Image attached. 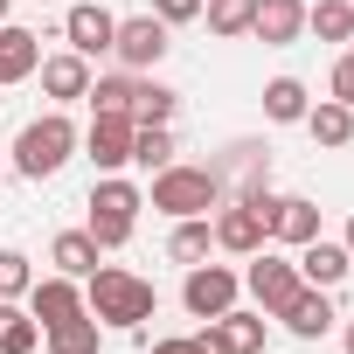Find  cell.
Instances as JSON below:
<instances>
[{"label":"cell","instance_id":"1","mask_svg":"<svg viewBox=\"0 0 354 354\" xmlns=\"http://www.w3.org/2000/svg\"><path fill=\"white\" fill-rule=\"evenodd\" d=\"M84 306H91V319L97 326H139V319H153V306H160V292L146 285V278H132V271H118V264H97L91 271V285H84Z\"/></svg>","mask_w":354,"mask_h":354},{"label":"cell","instance_id":"2","mask_svg":"<svg viewBox=\"0 0 354 354\" xmlns=\"http://www.w3.org/2000/svg\"><path fill=\"white\" fill-rule=\"evenodd\" d=\"M153 209L160 216H209V209H223V181H216V167H160L153 174Z\"/></svg>","mask_w":354,"mask_h":354},{"label":"cell","instance_id":"3","mask_svg":"<svg viewBox=\"0 0 354 354\" xmlns=\"http://www.w3.org/2000/svg\"><path fill=\"white\" fill-rule=\"evenodd\" d=\"M70 153H77V125H70L63 111L28 118L21 139H15V174H28V181H49V174H63Z\"/></svg>","mask_w":354,"mask_h":354},{"label":"cell","instance_id":"4","mask_svg":"<svg viewBox=\"0 0 354 354\" xmlns=\"http://www.w3.org/2000/svg\"><path fill=\"white\" fill-rule=\"evenodd\" d=\"M146 209V195L132 188V181H118V174H104V181L91 188V243L97 250H118V243H132V216Z\"/></svg>","mask_w":354,"mask_h":354},{"label":"cell","instance_id":"5","mask_svg":"<svg viewBox=\"0 0 354 354\" xmlns=\"http://www.w3.org/2000/svg\"><path fill=\"white\" fill-rule=\"evenodd\" d=\"M271 209H278V195H271V188L223 202V216H216V243H223V250H236V257H257V250L271 243Z\"/></svg>","mask_w":354,"mask_h":354},{"label":"cell","instance_id":"6","mask_svg":"<svg viewBox=\"0 0 354 354\" xmlns=\"http://www.w3.org/2000/svg\"><path fill=\"white\" fill-rule=\"evenodd\" d=\"M236 292H243V278H236V271H223V264H188L181 306H188L195 319H216V313H230V306H236Z\"/></svg>","mask_w":354,"mask_h":354},{"label":"cell","instance_id":"7","mask_svg":"<svg viewBox=\"0 0 354 354\" xmlns=\"http://www.w3.org/2000/svg\"><path fill=\"white\" fill-rule=\"evenodd\" d=\"M111 56H118L125 70H153V63L167 56V21H160V15H125L118 35H111Z\"/></svg>","mask_w":354,"mask_h":354},{"label":"cell","instance_id":"8","mask_svg":"<svg viewBox=\"0 0 354 354\" xmlns=\"http://www.w3.org/2000/svg\"><path fill=\"white\" fill-rule=\"evenodd\" d=\"M132 132H139V118H132V111H97V118H91V132H84V153H91L104 174H118V167L132 160Z\"/></svg>","mask_w":354,"mask_h":354},{"label":"cell","instance_id":"9","mask_svg":"<svg viewBox=\"0 0 354 354\" xmlns=\"http://www.w3.org/2000/svg\"><path fill=\"white\" fill-rule=\"evenodd\" d=\"M243 285H250V299H257L264 313H285V299H292L306 278H299V264H292V257L257 250V257H250V271H243Z\"/></svg>","mask_w":354,"mask_h":354},{"label":"cell","instance_id":"10","mask_svg":"<svg viewBox=\"0 0 354 354\" xmlns=\"http://www.w3.org/2000/svg\"><path fill=\"white\" fill-rule=\"evenodd\" d=\"M111 35H118V15H111V8H97V0H84V8H70V15H63V42H70L77 56H104V49H111Z\"/></svg>","mask_w":354,"mask_h":354},{"label":"cell","instance_id":"11","mask_svg":"<svg viewBox=\"0 0 354 354\" xmlns=\"http://www.w3.org/2000/svg\"><path fill=\"white\" fill-rule=\"evenodd\" d=\"M202 347H209V354H264V319L230 306V313H216V319H209Z\"/></svg>","mask_w":354,"mask_h":354},{"label":"cell","instance_id":"12","mask_svg":"<svg viewBox=\"0 0 354 354\" xmlns=\"http://www.w3.org/2000/svg\"><path fill=\"white\" fill-rule=\"evenodd\" d=\"M250 35H257L264 49H292V42L306 35V0H257Z\"/></svg>","mask_w":354,"mask_h":354},{"label":"cell","instance_id":"13","mask_svg":"<svg viewBox=\"0 0 354 354\" xmlns=\"http://www.w3.org/2000/svg\"><path fill=\"white\" fill-rule=\"evenodd\" d=\"M28 313H35V326H63V319H77L84 313V292H77V278H35L28 285Z\"/></svg>","mask_w":354,"mask_h":354},{"label":"cell","instance_id":"14","mask_svg":"<svg viewBox=\"0 0 354 354\" xmlns=\"http://www.w3.org/2000/svg\"><path fill=\"white\" fill-rule=\"evenodd\" d=\"M278 319H285L299 340H319V333L333 326V292H326V285H299V292L285 299V313H278Z\"/></svg>","mask_w":354,"mask_h":354},{"label":"cell","instance_id":"15","mask_svg":"<svg viewBox=\"0 0 354 354\" xmlns=\"http://www.w3.org/2000/svg\"><path fill=\"white\" fill-rule=\"evenodd\" d=\"M42 91L56 97V104H77L84 91H91V56H77V49H63V56H42Z\"/></svg>","mask_w":354,"mask_h":354},{"label":"cell","instance_id":"16","mask_svg":"<svg viewBox=\"0 0 354 354\" xmlns=\"http://www.w3.org/2000/svg\"><path fill=\"white\" fill-rule=\"evenodd\" d=\"M292 264H299V278H306V285H326V292H333V285H340V278L354 271V257H347V243H326V236H313V243H299V257H292Z\"/></svg>","mask_w":354,"mask_h":354},{"label":"cell","instance_id":"17","mask_svg":"<svg viewBox=\"0 0 354 354\" xmlns=\"http://www.w3.org/2000/svg\"><path fill=\"white\" fill-rule=\"evenodd\" d=\"M35 70H42V35H28V28H15V21H0V91L21 84V77H35Z\"/></svg>","mask_w":354,"mask_h":354},{"label":"cell","instance_id":"18","mask_svg":"<svg viewBox=\"0 0 354 354\" xmlns=\"http://www.w3.org/2000/svg\"><path fill=\"white\" fill-rule=\"evenodd\" d=\"M271 236L292 243V250L313 243V236H319V209H313L306 195H278V209H271Z\"/></svg>","mask_w":354,"mask_h":354},{"label":"cell","instance_id":"19","mask_svg":"<svg viewBox=\"0 0 354 354\" xmlns=\"http://www.w3.org/2000/svg\"><path fill=\"white\" fill-rule=\"evenodd\" d=\"M319 146H347L354 139V104H340V97H319V104H306V118H299Z\"/></svg>","mask_w":354,"mask_h":354},{"label":"cell","instance_id":"20","mask_svg":"<svg viewBox=\"0 0 354 354\" xmlns=\"http://www.w3.org/2000/svg\"><path fill=\"white\" fill-rule=\"evenodd\" d=\"M97 257H104V250L91 243V230H63V236L49 243V264H56L63 278H91V271H97Z\"/></svg>","mask_w":354,"mask_h":354},{"label":"cell","instance_id":"21","mask_svg":"<svg viewBox=\"0 0 354 354\" xmlns=\"http://www.w3.org/2000/svg\"><path fill=\"white\" fill-rule=\"evenodd\" d=\"M42 340H49V354H97L104 326H97V319H91V306H84L77 319H63V326H42Z\"/></svg>","mask_w":354,"mask_h":354},{"label":"cell","instance_id":"22","mask_svg":"<svg viewBox=\"0 0 354 354\" xmlns=\"http://www.w3.org/2000/svg\"><path fill=\"white\" fill-rule=\"evenodd\" d=\"M306 104H313V97H306L299 77H271V84H264V118H271V125H299Z\"/></svg>","mask_w":354,"mask_h":354},{"label":"cell","instance_id":"23","mask_svg":"<svg viewBox=\"0 0 354 354\" xmlns=\"http://www.w3.org/2000/svg\"><path fill=\"white\" fill-rule=\"evenodd\" d=\"M35 340H42L35 313L15 306V299H0V354H35Z\"/></svg>","mask_w":354,"mask_h":354},{"label":"cell","instance_id":"24","mask_svg":"<svg viewBox=\"0 0 354 354\" xmlns=\"http://www.w3.org/2000/svg\"><path fill=\"white\" fill-rule=\"evenodd\" d=\"M209 243H216L209 216H181V223H174V236H167V257H174V264H202Z\"/></svg>","mask_w":354,"mask_h":354},{"label":"cell","instance_id":"25","mask_svg":"<svg viewBox=\"0 0 354 354\" xmlns=\"http://www.w3.org/2000/svg\"><path fill=\"white\" fill-rule=\"evenodd\" d=\"M306 28H313L319 42H347V35H354V0H313V8H306Z\"/></svg>","mask_w":354,"mask_h":354},{"label":"cell","instance_id":"26","mask_svg":"<svg viewBox=\"0 0 354 354\" xmlns=\"http://www.w3.org/2000/svg\"><path fill=\"white\" fill-rule=\"evenodd\" d=\"M202 15H209V35L236 42V35H250V15H257V0H202Z\"/></svg>","mask_w":354,"mask_h":354},{"label":"cell","instance_id":"27","mask_svg":"<svg viewBox=\"0 0 354 354\" xmlns=\"http://www.w3.org/2000/svg\"><path fill=\"white\" fill-rule=\"evenodd\" d=\"M132 167H146V174L174 167V132H167V125H139V132H132Z\"/></svg>","mask_w":354,"mask_h":354},{"label":"cell","instance_id":"28","mask_svg":"<svg viewBox=\"0 0 354 354\" xmlns=\"http://www.w3.org/2000/svg\"><path fill=\"white\" fill-rule=\"evenodd\" d=\"M84 97H91V111H132L139 77H125V70H118V77H91V91H84Z\"/></svg>","mask_w":354,"mask_h":354},{"label":"cell","instance_id":"29","mask_svg":"<svg viewBox=\"0 0 354 354\" xmlns=\"http://www.w3.org/2000/svg\"><path fill=\"white\" fill-rule=\"evenodd\" d=\"M174 104H181V97H174L167 84H153V77H146V84H139V97H132V118H139V125H174Z\"/></svg>","mask_w":354,"mask_h":354},{"label":"cell","instance_id":"30","mask_svg":"<svg viewBox=\"0 0 354 354\" xmlns=\"http://www.w3.org/2000/svg\"><path fill=\"white\" fill-rule=\"evenodd\" d=\"M28 285H35L28 257L21 250H0V299H28Z\"/></svg>","mask_w":354,"mask_h":354},{"label":"cell","instance_id":"31","mask_svg":"<svg viewBox=\"0 0 354 354\" xmlns=\"http://www.w3.org/2000/svg\"><path fill=\"white\" fill-rule=\"evenodd\" d=\"M153 15L174 28V21H195V15H202V0H153Z\"/></svg>","mask_w":354,"mask_h":354},{"label":"cell","instance_id":"32","mask_svg":"<svg viewBox=\"0 0 354 354\" xmlns=\"http://www.w3.org/2000/svg\"><path fill=\"white\" fill-rule=\"evenodd\" d=\"M333 97H340V104H354V49H347V56H333Z\"/></svg>","mask_w":354,"mask_h":354},{"label":"cell","instance_id":"33","mask_svg":"<svg viewBox=\"0 0 354 354\" xmlns=\"http://www.w3.org/2000/svg\"><path fill=\"white\" fill-rule=\"evenodd\" d=\"M153 354H209L202 333H174V340H153Z\"/></svg>","mask_w":354,"mask_h":354},{"label":"cell","instance_id":"34","mask_svg":"<svg viewBox=\"0 0 354 354\" xmlns=\"http://www.w3.org/2000/svg\"><path fill=\"white\" fill-rule=\"evenodd\" d=\"M347 257H354V216H347Z\"/></svg>","mask_w":354,"mask_h":354},{"label":"cell","instance_id":"35","mask_svg":"<svg viewBox=\"0 0 354 354\" xmlns=\"http://www.w3.org/2000/svg\"><path fill=\"white\" fill-rule=\"evenodd\" d=\"M347 354H354V319H347Z\"/></svg>","mask_w":354,"mask_h":354},{"label":"cell","instance_id":"36","mask_svg":"<svg viewBox=\"0 0 354 354\" xmlns=\"http://www.w3.org/2000/svg\"><path fill=\"white\" fill-rule=\"evenodd\" d=\"M8 8H15V0H0V21H8Z\"/></svg>","mask_w":354,"mask_h":354}]
</instances>
